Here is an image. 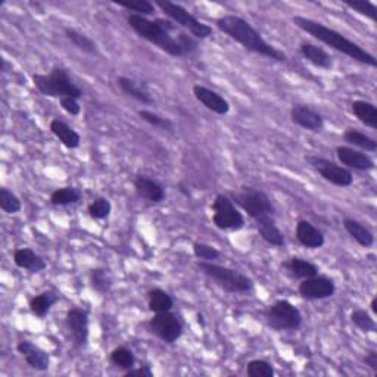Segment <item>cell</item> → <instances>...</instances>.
Listing matches in <instances>:
<instances>
[{
	"label": "cell",
	"mask_w": 377,
	"mask_h": 377,
	"mask_svg": "<svg viewBox=\"0 0 377 377\" xmlns=\"http://www.w3.org/2000/svg\"><path fill=\"white\" fill-rule=\"evenodd\" d=\"M343 139L345 141H348L350 145L355 146V148H360L365 152H370V154H373V152L377 150V141L367 136L365 133H363V131L356 130V128H346L345 133H343Z\"/></svg>",
	"instance_id": "obj_33"
},
{
	"label": "cell",
	"mask_w": 377,
	"mask_h": 377,
	"mask_svg": "<svg viewBox=\"0 0 377 377\" xmlns=\"http://www.w3.org/2000/svg\"><path fill=\"white\" fill-rule=\"evenodd\" d=\"M216 25L221 33L229 36L234 42L249 50V52L266 56L271 60H277V62H286L288 60V55L284 54L283 50L274 47L269 42H266V38L261 36L258 30L242 16H220L216 21Z\"/></svg>",
	"instance_id": "obj_2"
},
{
	"label": "cell",
	"mask_w": 377,
	"mask_h": 377,
	"mask_svg": "<svg viewBox=\"0 0 377 377\" xmlns=\"http://www.w3.org/2000/svg\"><path fill=\"white\" fill-rule=\"evenodd\" d=\"M290 119L293 124L299 126L304 130H308L311 133H320L324 127V118L321 114L308 105H293L290 109Z\"/></svg>",
	"instance_id": "obj_14"
},
{
	"label": "cell",
	"mask_w": 377,
	"mask_h": 377,
	"mask_svg": "<svg viewBox=\"0 0 377 377\" xmlns=\"http://www.w3.org/2000/svg\"><path fill=\"white\" fill-rule=\"evenodd\" d=\"M117 84L121 89L122 93H126L127 96L133 98L135 100L140 102V104L152 105L155 102L154 98H152V95L148 91V89L141 83H139V81L133 80V78L118 77L117 78Z\"/></svg>",
	"instance_id": "obj_23"
},
{
	"label": "cell",
	"mask_w": 377,
	"mask_h": 377,
	"mask_svg": "<svg viewBox=\"0 0 377 377\" xmlns=\"http://www.w3.org/2000/svg\"><path fill=\"white\" fill-rule=\"evenodd\" d=\"M255 226H257V230L264 242H267L269 244H271V247H276V248L284 247V242L286 240H284L282 230L277 227L276 218L257 222Z\"/></svg>",
	"instance_id": "obj_28"
},
{
	"label": "cell",
	"mask_w": 377,
	"mask_h": 377,
	"mask_svg": "<svg viewBox=\"0 0 377 377\" xmlns=\"http://www.w3.org/2000/svg\"><path fill=\"white\" fill-rule=\"evenodd\" d=\"M135 190L140 199L152 203H161L165 201V189L157 180L148 176H137L133 181Z\"/></svg>",
	"instance_id": "obj_19"
},
{
	"label": "cell",
	"mask_w": 377,
	"mask_h": 377,
	"mask_svg": "<svg viewBox=\"0 0 377 377\" xmlns=\"http://www.w3.org/2000/svg\"><path fill=\"white\" fill-rule=\"evenodd\" d=\"M364 363H365V365H369L374 373H377V351L372 350L367 352L364 356Z\"/></svg>",
	"instance_id": "obj_45"
},
{
	"label": "cell",
	"mask_w": 377,
	"mask_h": 377,
	"mask_svg": "<svg viewBox=\"0 0 377 377\" xmlns=\"http://www.w3.org/2000/svg\"><path fill=\"white\" fill-rule=\"evenodd\" d=\"M343 227L348 231L350 236L361 244L363 248H370L374 244V234L367 229L363 222L356 221L354 218H345L343 220Z\"/></svg>",
	"instance_id": "obj_26"
},
{
	"label": "cell",
	"mask_w": 377,
	"mask_h": 377,
	"mask_svg": "<svg viewBox=\"0 0 377 377\" xmlns=\"http://www.w3.org/2000/svg\"><path fill=\"white\" fill-rule=\"evenodd\" d=\"M282 273L292 280H304L310 279L319 274V267L312 264L311 261H307L301 257H290L286 261L282 262Z\"/></svg>",
	"instance_id": "obj_18"
},
{
	"label": "cell",
	"mask_w": 377,
	"mask_h": 377,
	"mask_svg": "<svg viewBox=\"0 0 377 377\" xmlns=\"http://www.w3.org/2000/svg\"><path fill=\"white\" fill-rule=\"evenodd\" d=\"M351 321L355 328H358L363 333H374L377 330V324L372 315L363 308L354 310L351 312Z\"/></svg>",
	"instance_id": "obj_38"
},
{
	"label": "cell",
	"mask_w": 377,
	"mask_h": 377,
	"mask_svg": "<svg viewBox=\"0 0 377 377\" xmlns=\"http://www.w3.org/2000/svg\"><path fill=\"white\" fill-rule=\"evenodd\" d=\"M212 222L218 230H233L238 231L244 227L243 214L234 205L230 196L220 195L212 202Z\"/></svg>",
	"instance_id": "obj_9"
},
{
	"label": "cell",
	"mask_w": 377,
	"mask_h": 377,
	"mask_svg": "<svg viewBox=\"0 0 377 377\" xmlns=\"http://www.w3.org/2000/svg\"><path fill=\"white\" fill-rule=\"evenodd\" d=\"M0 208L9 216H14V214H18L23 209V203L12 190L3 186L0 187Z\"/></svg>",
	"instance_id": "obj_36"
},
{
	"label": "cell",
	"mask_w": 377,
	"mask_h": 377,
	"mask_svg": "<svg viewBox=\"0 0 377 377\" xmlns=\"http://www.w3.org/2000/svg\"><path fill=\"white\" fill-rule=\"evenodd\" d=\"M109 361L112 365H115L118 369L127 372L136 365V356H135V352L128 350L127 346H117L115 350L111 351Z\"/></svg>",
	"instance_id": "obj_34"
},
{
	"label": "cell",
	"mask_w": 377,
	"mask_h": 377,
	"mask_svg": "<svg viewBox=\"0 0 377 377\" xmlns=\"http://www.w3.org/2000/svg\"><path fill=\"white\" fill-rule=\"evenodd\" d=\"M343 5L352 9L356 14L372 19L373 23L377 21V6L373 2H370V0H346Z\"/></svg>",
	"instance_id": "obj_39"
},
{
	"label": "cell",
	"mask_w": 377,
	"mask_h": 377,
	"mask_svg": "<svg viewBox=\"0 0 377 377\" xmlns=\"http://www.w3.org/2000/svg\"><path fill=\"white\" fill-rule=\"evenodd\" d=\"M119 8H124L127 11L135 12L136 15L150 16L155 12V3L149 2V0H133V2H117Z\"/></svg>",
	"instance_id": "obj_41"
},
{
	"label": "cell",
	"mask_w": 377,
	"mask_h": 377,
	"mask_svg": "<svg viewBox=\"0 0 377 377\" xmlns=\"http://www.w3.org/2000/svg\"><path fill=\"white\" fill-rule=\"evenodd\" d=\"M193 95H195L196 100L202 104L207 109L217 115H227L230 112V104L229 100L221 96L217 91H214L205 86L195 84L193 86Z\"/></svg>",
	"instance_id": "obj_17"
},
{
	"label": "cell",
	"mask_w": 377,
	"mask_h": 377,
	"mask_svg": "<svg viewBox=\"0 0 377 377\" xmlns=\"http://www.w3.org/2000/svg\"><path fill=\"white\" fill-rule=\"evenodd\" d=\"M90 286L93 288L98 293L106 295L111 292L112 286H114V277L109 270L106 269H93L89 273Z\"/></svg>",
	"instance_id": "obj_32"
},
{
	"label": "cell",
	"mask_w": 377,
	"mask_h": 377,
	"mask_svg": "<svg viewBox=\"0 0 377 377\" xmlns=\"http://www.w3.org/2000/svg\"><path fill=\"white\" fill-rule=\"evenodd\" d=\"M137 114L141 119H144L145 122H148V124H150L152 127H157V128H161V130L170 131V133H174V130H176L174 122H172L168 118H165V117L157 114V112H152V111H148V109H140Z\"/></svg>",
	"instance_id": "obj_35"
},
{
	"label": "cell",
	"mask_w": 377,
	"mask_h": 377,
	"mask_svg": "<svg viewBox=\"0 0 377 377\" xmlns=\"http://www.w3.org/2000/svg\"><path fill=\"white\" fill-rule=\"evenodd\" d=\"M64 33H65V37L69 40V42L73 43L78 50H81V52L89 54V55H98L99 54V47H98L95 40H91L84 33H81V32H78V30L71 28V27H67L64 30Z\"/></svg>",
	"instance_id": "obj_31"
},
{
	"label": "cell",
	"mask_w": 377,
	"mask_h": 377,
	"mask_svg": "<svg viewBox=\"0 0 377 377\" xmlns=\"http://www.w3.org/2000/svg\"><path fill=\"white\" fill-rule=\"evenodd\" d=\"M127 24L133 32L146 42L159 47L172 58H185L196 52L198 42L193 36L180 32L168 18L149 19L146 16L130 14Z\"/></svg>",
	"instance_id": "obj_1"
},
{
	"label": "cell",
	"mask_w": 377,
	"mask_h": 377,
	"mask_svg": "<svg viewBox=\"0 0 377 377\" xmlns=\"http://www.w3.org/2000/svg\"><path fill=\"white\" fill-rule=\"evenodd\" d=\"M234 205L242 208L248 216L257 222L276 218V207L266 192L252 186H243L240 190L231 193Z\"/></svg>",
	"instance_id": "obj_5"
},
{
	"label": "cell",
	"mask_w": 377,
	"mask_h": 377,
	"mask_svg": "<svg viewBox=\"0 0 377 377\" xmlns=\"http://www.w3.org/2000/svg\"><path fill=\"white\" fill-rule=\"evenodd\" d=\"M87 212L93 220H106L112 212V203L108 198H96L89 203Z\"/></svg>",
	"instance_id": "obj_37"
},
{
	"label": "cell",
	"mask_w": 377,
	"mask_h": 377,
	"mask_svg": "<svg viewBox=\"0 0 377 377\" xmlns=\"http://www.w3.org/2000/svg\"><path fill=\"white\" fill-rule=\"evenodd\" d=\"M292 21L298 28H301L302 32L312 36L314 38H317L319 42L330 46L332 49L338 50V52L346 55L348 58L356 60V62L369 65V67H373V68L377 67V60H376L374 55H372L370 52H367L364 47L354 43L352 40L346 38L343 34H341L339 32H336V30H333L328 25H324L319 21H314V19L307 18V16L297 15V16L292 18Z\"/></svg>",
	"instance_id": "obj_3"
},
{
	"label": "cell",
	"mask_w": 377,
	"mask_h": 377,
	"mask_svg": "<svg viewBox=\"0 0 377 377\" xmlns=\"http://www.w3.org/2000/svg\"><path fill=\"white\" fill-rule=\"evenodd\" d=\"M83 198V190L74 186L59 187L50 193V203L55 207H68L78 203Z\"/></svg>",
	"instance_id": "obj_30"
},
{
	"label": "cell",
	"mask_w": 377,
	"mask_h": 377,
	"mask_svg": "<svg viewBox=\"0 0 377 377\" xmlns=\"http://www.w3.org/2000/svg\"><path fill=\"white\" fill-rule=\"evenodd\" d=\"M65 325L76 350H83L89 342L90 314L86 308H69L65 315Z\"/></svg>",
	"instance_id": "obj_12"
},
{
	"label": "cell",
	"mask_w": 377,
	"mask_h": 377,
	"mask_svg": "<svg viewBox=\"0 0 377 377\" xmlns=\"http://www.w3.org/2000/svg\"><path fill=\"white\" fill-rule=\"evenodd\" d=\"M305 161H307L308 165L317 171L325 181L332 183L334 186L350 187L354 183V176L351 170L336 164V162L330 159H325L317 155H308L305 157Z\"/></svg>",
	"instance_id": "obj_11"
},
{
	"label": "cell",
	"mask_w": 377,
	"mask_h": 377,
	"mask_svg": "<svg viewBox=\"0 0 377 377\" xmlns=\"http://www.w3.org/2000/svg\"><path fill=\"white\" fill-rule=\"evenodd\" d=\"M148 307L149 311L154 314L165 312L172 310V307H174V301H172L171 295L167 290L155 288L148 292Z\"/></svg>",
	"instance_id": "obj_29"
},
{
	"label": "cell",
	"mask_w": 377,
	"mask_h": 377,
	"mask_svg": "<svg viewBox=\"0 0 377 377\" xmlns=\"http://www.w3.org/2000/svg\"><path fill=\"white\" fill-rule=\"evenodd\" d=\"M146 328L149 333L168 345L177 342L181 338L183 332H185V325H183L181 320L171 311L154 314V317L146 323Z\"/></svg>",
	"instance_id": "obj_10"
},
{
	"label": "cell",
	"mask_w": 377,
	"mask_h": 377,
	"mask_svg": "<svg viewBox=\"0 0 377 377\" xmlns=\"http://www.w3.org/2000/svg\"><path fill=\"white\" fill-rule=\"evenodd\" d=\"M59 293L55 290H45L42 293L36 295L28 302L30 311H32L36 317L45 319L46 315L54 308V305L59 302Z\"/></svg>",
	"instance_id": "obj_25"
},
{
	"label": "cell",
	"mask_w": 377,
	"mask_h": 377,
	"mask_svg": "<svg viewBox=\"0 0 377 377\" xmlns=\"http://www.w3.org/2000/svg\"><path fill=\"white\" fill-rule=\"evenodd\" d=\"M34 87L47 98H74L83 99V90H81L73 78L69 77L68 71L62 67H54L49 74H33Z\"/></svg>",
	"instance_id": "obj_4"
},
{
	"label": "cell",
	"mask_w": 377,
	"mask_h": 377,
	"mask_svg": "<svg viewBox=\"0 0 377 377\" xmlns=\"http://www.w3.org/2000/svg\"><path fill=\"white\" fill-rule=\"evenodd\" d=\"M299 54L314 67H319L323 69L333 68V58L328 54V50L317 45L310 43V42H302L299 45Z\"/></svg>",
	"instance_id": "obj_22"
},
{
	"label": "cell",
	"mask_w": 377,
	"mask_h": 377,
	"mask_svg": "<svg viewBox=\"0 0 377 377\" xmlns=\"http://www.w3.org/2000/svg\"><path fill=\"white\" fill-rule=\"evenodd\" d=\"M155 6H158L172 23L187 30L190 36L195 38L203 40L212 36V27L199 21L195 15H192L187 9L183 8L181 5L170 2V0H155Z\"/></svg>",
	"instance_id": "obj_8"
},
{
	"label": "cell",
	"mask_w": 377,
	"mask_h": 377,
	"mask_svg": "<svg viewBox=\"0 0 377 377\" xmlns=\"http://www.w3.org/2000/svg\"><path fill=\"white\" fill-rule=\"evenodd\" d=\"M336 292V283L328 276H317L301 280L298 286V293L302 299L307 301H321L332 298Z\"/></svg>",
	"instance_id": "obj_13"
},
{
	"label": "cell",
	"mask_w": 377,
	"mask_h": 377,
	"mask_svg": "<svg viewBox=\"0 0 377 377\" xmlns=\"http://www.w3.org/2000/svg\"><path fill=\"white\" fill-rule=\"evenodd\" d=\"M370 308H372V312H373V314H377V297H374V298L372 299Z\"/></svg>",
	"instance_id": "obj_46"
},
{
	"label": "cell",
	"mask_w": 377,
	"mask_h": 377,
	"mask_svg": "<svg viewBox=\"0 0 377 377\" xmlns=\"http://www.w3.org/2000/svg\"><path fill=\"white\" fill-rule=\"evenodd\" d=\"M198 269L205 274L208 279L227 293H248L253 289V280L238 270H233L218 264L199 261Z\"/></svg>",
	"instance_id": "obj_6"
},
{
	"label": "cell",
	"mask_w": 377,
	"mask_h": 377,
	"mask_svg": "<svg viewBox=\"0 0 377 377\" xmlns=\"http://www.w3.org/2000/svg\"><path fill=\"white\" fill-rule=\"evenodd\" d=\"M193 255H195L198 260L214 262L221 257V252L216 247H212V244L195 242L193 243Z\"/></svg>",
	"instance_id": "obj_42"
},
{
	"label": "cell",
	"mask_w": 377,
	"mask_h": 377,
	"mask_svg": "<svg viewBox=\"0 0 377 377\" xmlns=\"http://www.w3.org/2000/svg\"><path fill=\"white\" fill-rule=\"evenodd\" d=\"M14 262L18 269L30 273H40L46 270L47 264L43 257H40L32 248H18L14 251Z\"/></svg>",
	"instance_id": "obj_21"
},
{
	"label": "cell",
	"mask_w": 377,
	"mask_h": 377,
	"mask_svg": "<svg viewBox=\"0 0 377 377\" xmlns=\"http://www.w3.org/2000/svg\"><path fill=\"white\" fill-rule=\"evenodd\" d=\"M351 111L365 127H369L372 130L377 128V109L372 102L354 100L351 104Z\"/></svg>",
	"instance_id": "obj_27"
},
{
	"label": "cell",
	"mask_w": 377,
	"mask_h": 377,
	"mask_svg": "<svg viewBox=\"0 0 377 377\" xmlns=\"http://www.w3.org/2000/svg\"><path fill=\"white\" fill-rule=\"evenodd\" d=\"M16 351L23 355L27 365L36 372H47L50 367V355L32 341H21L16 345Z\"/></svg>",
	"instance_id": "obj_15"
},
{
	"label": "cell",
	"mask_w": 377,
	"mask_h": 377,
	"mask_svg": "<svg viewBox=\"0 0 377 377\" xmlns=\"http://www.w3.org/2000/svg\"><path fill=\"white\" fill-rule=\"evenodd\" d=\"M269 328L276 332H297L304 321L302 312L288 299H279L264 310Z\"/></svg>",
	"instance_id": "obj_7"
},
{
	"label": "cell",
	"mask_w": 377,
	"mask_h": 377,
	"mask_svg": "<svg viewBox=\"0 0 377 377\" xmlns=\"http://www.w3.org/2000/svg\"><path fill=\"white\" fill-rule=\"evenodd\" d=\"M50 131L68 149H77L81 144V136L62 119L55 118L50 121Z\"/></svg>",
	"instance_id": "obj_24"
},
{
	"label": "cell",
	"mask_w": 377,
	"mask_h": 377,
	"mask_svg": "<svg viewBox=\"0 0 377 377\" xmlns=\"http://www.w3.org/2000/svg\"><path fill=\"white\" fill-rule=\"evenodd\" d=\"M295 236L302 247L308 249H320L324 247L325 238L317 227L307 220H299L297 222V229H295Z\"/></svg>",
	"instance_id": "obj_20"
},
{
	"label": "cell",
	"mask_w": 377,
	"mask_h": 377,
	"mask_svg": "<svg viewBox=\"0 0 377 377\" xmlns=\"http://www.w3.org/2000/svg\"><path fill=\"white\" fill-rule=\"evenodd\" d=\"M124 376L126 377H135V376H139V377H154V372H152L150 365H141L139 367V369H130L127 372H124Z\"/></svg>",
	"instance_id": "obj_44"
},
{
	"label": "cell",
	"mask_w": 377,
	"mask_h": 377,
	"mask_svg": "<svg viewBox=\"0 0 377 377\" xmlns=\"http://www.w3.org/2000/svg\"><path fill=\"white\" fill-rule=\"evenodd\" d=\"M247 374L249 377H273L276 370L273 364L266 360H252L247 365Z\"/></svg>",
	"instance_id": "obj_40"
},
{
	"label": "cell",
	"mask_w": 377,
	"mask_h": 377,
	"mask_svg": "<svg viewBox=\"0 0 377 377\" xmlns=\"http://www.w3.org/2000/svg\"><path fill=\"white\" fill-rule=\"evenodd\" d=\"M336 157L342 162V165H346L351 170L356 171H372L376 167L374 159L365 154V152L356 150L350 146H338L336 148Z\"/></svg>",
	"instance_id": "obj_16"
},
{
	"label": "cell",
	"mask_w": 377,
	"mask_h": 377,
	"mask_svg": "<svg viewBox=\"0 0 377 377\" xmlns=\"http://www.w3.org/2000/svg\"><path fill=\"white\" fill-rule=\"evenodd\" d=\"M59 104H60V108H62V109L67 112V114L73 115V117L80 115L81 106H80V104H78V99L64 96V98H60V99H59Z\"/></svg>",
	"instance_id": "obj_43"
}]
</instances>
